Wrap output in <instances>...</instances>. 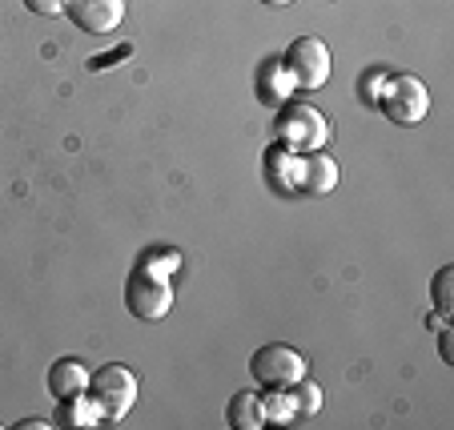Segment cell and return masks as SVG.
Returning a JSON list of instances; mask_svg holds the SVG:
<instances>
[{
  "instance_id": "cell-1",
  "label": "cell",
  "mask_w": 454,
  "mask_h": 430,
  "mask_svg": "<svg viewBox=\"0 0 454 430\" xmlns=\"http://www.w3.org/2000/svg\"><path fill=\"white\" fill-rule=\"evenodd\" d=\"M274 133L294 153H317V149H326V141H330V121H326V113L306 101H286L282 109H278Z\"/></svg>"
},
{
  "instance_id": "cell-2",
  "label": "cell",
  "mask_w": 454,
  "mask_h": 430,
  "mask_svg": "<svg viewBox=\"0 0 454 430\" xmlns=\"http://www.w3.org/2000/svg\"><path fill=\"white\" fill-rule=\"evenodd\" d=\"M137 374L121 366V362H105L101 371L89 379V395L101 406V422H125V414L137 406Z\"/></svg>"
},
{
  "instance_id": "cell-3",
  "label": "cell",
  "mask_w": 454,
  "mask_h": 430,
  "mask_svg": "<svg viewBox=\"0 0 454 430\" xmlns=\"http://www.w3.org/2000/svg\"><path fill=\"white\" fill-rule=\"evenodd\" d=\"M374 109H382V117L395 125H419L430 113V89L411 73H395V77H386Z\"/></svg>"
},
{
  "instance_id": "cell-4",
  "label": "cell",
  "mask_w": 454,
  "mask_h": 430,
  "mask_svg": "<svg viewBox=\"0 0 454 430\" xmlns=\"http://www.w3.org/2000/svg\"><path fill=\"white\" fill-rule=\"evenodd\" d=\"M125 310L141 322H161L173 310V282L165 274L137 266L125 282Z\"/></svg>"
},
{
  "instance_id": "cell-5",
  "label": "cell",
  "mask_w": 454,
  "mask_h": 430,
  "mask_svg": "<svg viewBox=\"0 0 454 430\" xmlns=\"http://www.w3.org/2000/svg\"><path fill=\"white\" fill-rule=\"evenodd\" d=\"M282 65L294 77V89H306V93L322 89L330 81V73H334V57H330L326 41H317V36L290 41V49L282 52Z\"/></svg>"
},
{
  "instance_id": "cell-6",
  "label": "cell",
  "mask_w": 454,
  "mask_h": 430,
  "mask_svg": "<svg viewBox=\"0 0 454 430\" xmlns=\"http://www.w3.org/2000/svg\"><path fill=\"white\" fill-rule=\"evenodd\" d=\"M249 374H254L257 387H294V382L306 379V354L294 350L286 342H270V346H257L249 354Z\"/></svg>"
},
{
  "instance_id": "cell-7",
  "label": "cell",
  "mask_w": 454,
  "mask_h": 430,
  "mask_svg": "<svg viewBox=\"0 0 454 430\" xmlns=\"http://www.w3.org/2000/svg\"><path fill=\"white\" fill-rule=\"evenodd\" d=\"M69 20L89 36H109L125 20V0H65Z\"/></svg>"
},
{
  "instance_id": "cell-8",
  "label": "cell",
  "mask_w": 454,
  "mask_h": 430,
  "mask_svg": "<svg viewBox=\"0 0 454 430\" xmlns=\"http://www.w3.org/2000/svg\"><path fill=\"white\" fill-rule=\"evenodd\" d=\"M338 161L326 153V149H317V153H301V193L306 198H326V193L338 190Z\"/></svg>"
},
{
  "instance_id": "cell-9",
  "label": "cell",
  "mask_w": 454,
  "mask_h": 430,
  "mask_svg": "<svg viewBox=\"0 0 454 430\" xmlns=\"http://www.w3.org/2000/svg\"><path fill=\"white\" fill-rule=\"evenodd\" d=\"M266 181L278 193H301V153L274 141L266 149Z\"/></svg>"
},
{
  "instance_id": "cell-10",
  "label": "cell",
  "mask_w": 454,
  "mask_h": 430,
  "mask_svg": "<svg viewBox=\"0 0 454 430\" xmlns=\"http://www.w3.org/2000/svg\"><path fill=\"white\" fill-rule=\"evenodd\" d=\"M89 379H93V374H89L85 362H77V358H57L49 366V390L57 403L60 398H73V395H85Z\"/></svg>"
},
{
  "instance_id": "cell-11",
  "label": "cell",
  "mask_w": 454,
  "mask_h": 430,
  "mask_svg": "<svg viewBox=\"0 0 454 430\" xmlns=\"http://www.w3.org/2000/svg\"><path fill=\"white\" fill-rule=\"evenodd\" d=\"M101 422V406L93 403V395H73V398H60V406H57V414H52V426H81V430H89V426H97Z\"/></svg>"
},
{
  "instance_id": "cell-12",
  "label": "cell",
  "mask_w": 454,
  "mask_h": 430,
  "mask_svg": "<svg viewBox=\"0 0 454 430\" xmlns=\"http://www.w3.org/2000/svg\"><path fill=\"white\" fill-rule=\"evenodd\" d=\"M257 97H262V101H270V105H286L294 97V77L286 73L282 57L262 65V73H257Z\"/></svg>"
},
{
  "instance_id": "cell-13",
  "label": "cell",
  "mask_w": 454,
  "mask_h": 430,
  "mask_svg": "<svg viewBox=\"0 0 454 430\" xmlns=\"http://www.w3.org/2000/svg\"><path fill=\"white\" fill-rule=\"evenodd\" d=\"M225 422L238 430H262L266 426V418H262V395H257V390L233 395L230 406H225Z\"/></svg>"
},
{
  "instance_id": "cell-14",
  "label": "cell",
  "mask_w": 454,
  "mask_h": 430,
  "mask_svg": "<svg viewBox=\"0 0 454 430\" xmlns=\"http://www.w3.org/2000/svg\"><path fill=\"white\" fill-rule=\"evenodd\" d=\"M286 390H290V398H294V418H298V422L314 418V414L322 410V403H326L322 387H317V382H309V379L294 382V387H286Z\"/></svg>"
},
{
  "instance_id": "cell-15",
  "label": "cell",
  "mask_w": 454,
  "mask_h": 430,
  "mask_svg": "<svg viewBox=\"0 0 454 430\" xmlns=\"http://www.w3.org/2000/svg\"><path fill=\"white\" fill-rule=\"evenodd\" d=\"M262 418L270 422V426H290L294 418V398L290 390H278V387H266V395H262Z\"/></svg>"
},
{
  "instance_id": "cell-16",
  "label": "cell",
  "mask_w": 454,
  "mask_h": 430,
  "mask_svg": "<svg viewBox=\"0 0 454 430\" xmlns=\"http://www.w3.org/2000/svg\"><path fill=\"white\" fill-rule=\"evenodd\" d=\"M454 266H442L434 274V282H430V298H434V314L438 318H450L454 314Z\"/></svg>"
},
{
  "instance_id": "cell-17",
  "label": "cell",
  "mask_w": 454,
  "mask_h": 430,
  "mask_svg": "<svg viewBox=\"0 0 454 430\" xmlns=\"http://www.w3.org/2000/svg\"><path fill=\"white\" fill-rule=\"evenodd\" d=\"M386 77H390V69H382V65H374V69L362 73V77H358V97H362V101L378 105V93H382Z\"/></svg>"
},
{
  "instance_id": "cell-18",
  "label": "cell",
  "mask_w": 454,
  "mask_h": 430,
  "mask_svg": "<svg viewBox=\"0 0 454 430\" xmlns=\"http://www.w3.org/2000/svg\"><path fill=\"white\" fill-rule=\"evenodd\" d=\"M141 266H145V270H153V274H165V278H169L173 270L181 266V254H177V250H149Z\"/></svg>"
},
{
  "instance_id": "cell-19",
  "label": "cell",
  "mask_w": 454,
  "mask_h": 430,
  "mask_svg": "<svg viewBox=\"0 0 454 430\" xmlns=\"http://www.w3.org/2000/svg\"><path fill=\"white\" fill-rule=\"evenodd\" d=\"M25 9L36 17H60L65 12V0H25Z\"/></svg>"
},
{
  "instance_id": "cell-20",
  "label": "cell",
  "mask_w": 454,
  "mask_h": 430,
  "mask_svg": "<svg viewBox=\"0 0 454 430\" xmlns=\"http://www.w3.org/2000/svg\"><path fill=\"white\" fill-rule=\"evenodd\" d=\"M438 358H442V362H454V342H450V330H442V334H438Z\"/></svg>"
},
{
  "instance_id": "cell-21",
  "label": "cell",
  "mask_w": 454,
  "mask_h": 430,
  "mask_svg": "<svg viewBox=\"0 0 454 430\" xmlns=\"http://www.w3.org/2000/svg\"><path fill=\"white\" fill-rule=\"evenodd\" d=\"M52 422L49 418H25V422H17V430H49Z\"/></svg>"
},
{
  "instance_id": "cell-22",
  "label": "cell",
  "mask_w": 454,
  "mask_h": 430,
  "mask_svg": "<svg viewBox=\"0 0 454 430\" xmlns=\"http://www.w3.org/2000/svg\"><path fill=\"white\" fill-rule=\"evenodd\" d=\"M262 4H270V9H286V4H294V0H262Z\"/></svg>"
}]
</instances>
